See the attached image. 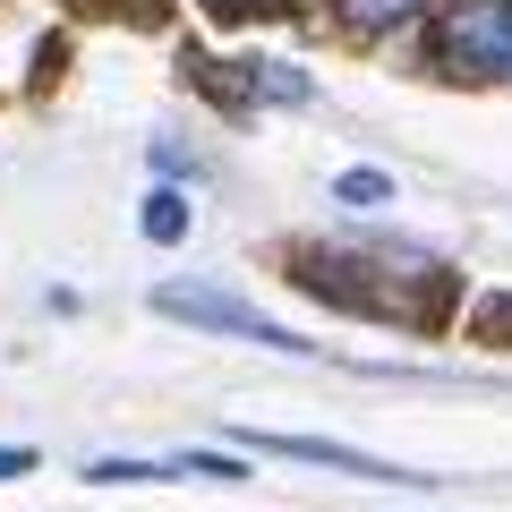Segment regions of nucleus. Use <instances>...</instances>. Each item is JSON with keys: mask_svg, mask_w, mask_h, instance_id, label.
<instances>
[{"mask_svg": "<svg viewBox=\"0 0 512 512\" xmlns=\"http://www.w3.org/2000/svg\"><path fill=\"white\" fill-rule=\"evenodd\" d=\"M205 86L231 103H316V77L291 60H231V69H205Z\"/></svg>", "mask_w": 512, "mask_h": 512, "instance_id": "obj_3", "label": "nucleus"}, {"mask_svg": "<svg viewBox=\"0 0 512 512\" xmlns=\"http://www.w3.org/2000/svg\"><path fill=\"white\" fill-rule=\"evenodd\" d=\"M35 470V453H26V444H0V487H9V478H26Z\"/></svg>", "mask_w": 512, "mask_h": 512, "instance_id": "obj_9", "label": "nucleus"}, {"mask_svg": "<svg viewBox=\"0 0 512 512\" xmlns=\"http://www.w3.org/2000/svg\"><path fill=\"white\" fill-rule=\"evenodd\" d=\"M214 9H222V18H231V9H248V0H214Z\"/></svg>", "mask_w": 512, "mask_h": 512, "instance_id": "obj_10", "label": "nucleus"}, {"mask_svg": "<svg viewBox=\"0 0 512 512\" xmlns=\"http://www.w3.org/2000/svg\"><path fill=\"white\" fill-rule=\"evenodd\" d=\"M137 9H154V0H137Z\"/></svg>", "mask_w": 512, "mask_h": 512, "instance_id": "obj_11", "label": "nucleus"}, {"mask_svg": "<svg viewBox=\"0 0 512 512\" xmlns=\"http://www.w3.org/2000/svg\"><path fill=\"white\" fill-rule=\"evenodd\" d=\"M436 52L461 77H504L512 69V0H453Z\"/></svg>", "mask_w": 512, "mask_h": 512, "instance_id": "obj_2", "label": "nucleus"}, {"mask_svg": "<svg viewBox=\"0 0 512 512\" xmlns=\"http://www.w3.org/2000/svg\"><path fill=\"white\" fill-rule=\"evenodd\" d=\"M180 478H222V487H231V478H248V470H239L231 453H180Z\"/></svg>", "mask_w": 512, "mask_h": 512, "instance_id": "obj_8", "label": "nucleus"}, {"mask_svg": "<svg viewBox=\"0 0 512 512\" xmlns=\"http://www.w3.org/2000/svg\"><path fill=\"white\" fill-rule=\"evenodd\" d=\"M154 308H163L171 325L222 333V342H256V350H291V359H308V333H282L274 316H256L248 299L214 291V282H154Z\"/></svg>", "mask_w": 512, "mask_h": 512, "instance_id": "obj_1", "label": "nucleus"}, {"mask_svg": "<svg viewBox=\"0 0 512 512\" xmlns=\"http://www.w3.org/2000/svg\"><path fill=\"white\" fill-rule=\"evenodd\" d=\"M248 444H256V453H282V461H316V470H342V478H419V470H393V461L350 453V444H325V436H256V427H248Z\"/></svg>", "mask_w": 512, "mask_h": 512, "instance_id": "obj_4", "label": "nucleus"}, {"mask_svg": "<svg viewBox=\"0 0 512 512\" xmlns=\"http://www.w3.org/2000/svg\"><path fill=\"white\" fill-rule=\"evenodd\" d=\"M137 222H146V239H154V248H171V239H188V197H180V188H154Z\"/></svg>", "mask_w": 512, "mask_h": 512, "instance_id": "obj_6", "label": "nucleus"}, {"mask_svg": "<svg viewBox=\"0 0 512 512\" xmlns=\"http://www.w3.org/2000/svg\"><path fill=\"white\" fill-rule=\"evenodd\" d=\"M333 9H342L350 35H402V26L419 18L427 0H333Z\"/></svg>", "mask_w": 512, "mask_h": 512, "instance_id": "obj_5", "label": "nucleus"}, {"mask_svg": "<svg viewBox=\"0 0 512 512\" xmlns=\"http://www.w3.org/2000/svg\"><path fill=\"white\" fill-rule=\"evenodd\" d=\"M333 197L367 214V205H384V197H393V180H384V171H342V180H333Z\"/></svg>", "mask_w": 512, "mask_h": 512, "instance_id": "obj_7", "label": "nucleus"}]
</instances>
